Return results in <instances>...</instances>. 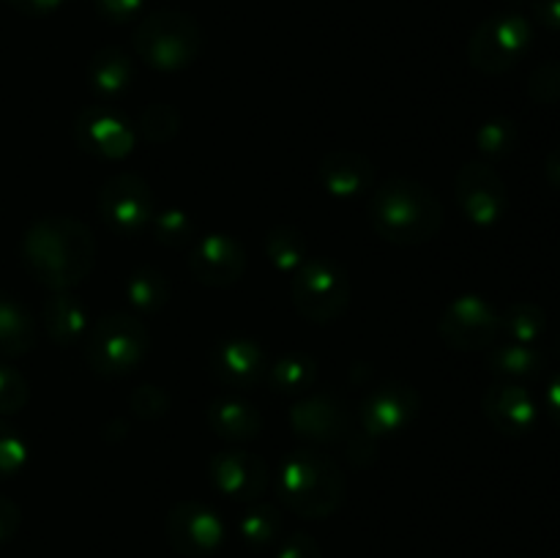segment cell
<instances>
[{
  "label": "cell",
  "mask_w": 560,
  "mask_h": 558,
  "mask_svg": "<svg viewBox=\"0 0 560 558\" xmlns=\"http://www.w3.org/2000/svg\"><path fill=\"white\" fill-rule=\"evenodd\" d=\"M22 260L33 277L52 290H69L96 266V239L71 217H44L22 239Z\"/></svg>",
  "instance_id": "cell-1"
},
{
  "label": "cell",
  "mask_w": 560,
  "mask_h": 558,
  "mask_svg": "<svg viewBox=\"0 0 560 558\" xmlns=\"http://www.w3.org/2000/svg\"><path fill=\"white\" fill-rule=\"evenodd\" d=\"M370 222L392 244L419 246L441 233L443 206L419 181L392 178L372 191Z\"/></svg>",
  "instance_id": "cell-2"
},
{
  "label": "cell",
  "mask_w": 560,
  "mask_h": 558,
  "mask_svg": "<svg viewBox=\"0 0 560 558\" xmlns=\"http://www.w3.org/2000/svg\"><path fill=\"white\" fill-rule=\"evenodd\" d=\"M279 501L306 520L328 518L345 498V479L339 465L315 449L293 452L279 470Z\"/></svg>",
  "instance_id": "cell-3"
},
{
  "label": "cell",
  "mask_w": 560,
  "mask_h": 558,
  "mask_svg": "<svg viewBox=\"0 0 560 558\" xmlns=\"http://www.w3.org/2000/svg\"><path fill=\"white\" fill-rule=\"evenodd\" d=\"M135 53L159 71H178L195 63L202 49V31L195 16L175 9L151 11L131 33Z\"/></svg>",
  "instance_id": "cell-4"
},
{
  "label": "cell",
  "mask_w": 560,
  "mask_h": 558,
  "mask_svg": "<svg viewBox=\"0 0 560 558\" xmlns=\"http://www.w3.org/2000/svg\"><path fill=\"white\" fill-rule=\"evenodd\" d=\"M148 342L151 337L140 317L113 312V315L102 317L85 337V361L98 375H126L142 364Z\"/></svg>",
  "instance_id": "cell-5"
},
{
  "label": "cell",
  "mask_w": 560,
  "mask_h": 558,
  "mask_svg": "<svg viewBox=\"0 0 560 558\" xmlns=\"http://www.w3.org/2000/svg\"><path fill=\"white\" fill-rule=\"evenodd\" d=\"M534 44V27L523 14L503 11L476 27L468 44V58L481 74H503L514 69Z\"/></svg>",
  "instance_id": "cell-6"
},
{
  "label": "cell",
  "mask_w": 560,
  "mask_h": 558,
  "mask_svg": "<svg viewBox=\"0 0 560 558\" xmlns=\"http://www.w3.org/2000/svg\"><path fill=\"white\" fill-rule=\"evenodd\" d=\"M348 274L331 257H306L295 271L293 301L304 317L315 323H331L348 310Z\"/></svg>",
  "instance_id": "cell-7"
},
{
  "label": "cell",
  "mask_w": 560,
  "mask_h": 558,
  "mask_svg": "<svg viewBox=\"0 0 560 558\" xmlns=\"http://www.w3.org/2000/svg\"><path fill=\"white\" fill-rule=\"evenodd\" d=\"M98 213L118 235H140L153 219L151 186L135 173H118L98 191Z\"/></svg>",
  "instance_id": "cell-8"
},
{
  "label": "cell",
  "mask_w": 560,
  "mask_h": 558,
  "mask_svg": "<svg viewBox=\"0 0 560 558\" xmlns=\"http://www.w3.org/2000/svg\"><path fill=\"white\" fill-rule=\"evenodd\" d=\"M438 328L454 350H487L501 337V315L481 295H459L446 306Z\"/></svg>",
  "instance_id": "cell-9"
},
{
  "label": "cell",
  "mask_w": 560,
  "mask_h": 558,
  "mask_svg": "<svg viewBox=\"0 0 560 558\" xmlns=\"http://www.w3.org/2000/svg\"><path fill=\"white\" fill-rule=\"evenodd\" d=\"M457 202L468 222L492 228L506 213L509 189L490 164L468 162L457 173Z\"/></svg>",
  "instance_id": "cell-10"
},
{
  "label": "cell",
  "mask_w": 560,
  "mask_h": 558,
  "mask_svg": "<svg viewBox=\"0 0 560 558\" xmlns=\"http://www.w3.org/2000/svg\"><path fill=\"white\" fill-rule=\"evenodd\" d=\"M419 408L421 399L413 386L402 381L383 383L361 403V425L370 438L397 435L416 419Z\"/></svg>",
  "instance_id": "cell-11"
},
{
  "label": "cell",
  "mask_w": 560,
  "mask_h": 558,
  "mask_svg": "<svg viewBox=\"0 0 560 558\" xmlns=\"http://www.w3.org/2000/svg\"><path fill=\"white\" fill-rule=\"evenodd\" d=\"M170 545L184 556H208L224 539L222 518L211 507L197 501H184L167 518Z\"/></svg>",
  "instance_id": "cell-12"
},
{
  "label": "cell",
  "mask_w": 560,
  "mask_h": 558,
  "mask_svg": "<svg viewBox=\"0 0 560 558\" xmlns=\"http://www.w3.org/2000/svg\"><path fill=\"white\" fill-rule=\"evenodd\" d=\"M74 137L82 151L93 153L98 159H124L135 148V129L124 115L109 107H91L77 118Z\"/></svg>",
  "instance_id": "cell-13"
},
{
  "label": "cell",
  "mask_w": 560,
  "mask_h": 558,
  "mask_svg": "<svg viewBox=\"0 0 560 558\" xmlns=\"http://www.w3.org/2000/svg\"><path fill=\"white\" fill-rule=\"evenodd\" d=\"M191 274L200 279L202 284H213V288H228L235 284L246 271V252L235 239L224 233L202 235L191 244L189 257Z\"/></svg>",
  "instance_id": "cell-14"
},
{
  "label": "cell",
  "mask_w": 560,
  "mask_h": 558,
  "mask_svg": "<svg viewBox=\"0 0 560 558\" xmlns=\"http://www.w3.org/2000/svg\"><path fill=\"white\" fill-rule=\"evenodd\" d=\"M211 481L233 501H257L268 487V465L244 449H224L211 460Z\"/></svg>",
  "instance_id": "cell-15"
},
{
  "label": "cell",
  "mask_w": 560,
  "mask_h": 558,
  "mask_svg": "<svg viewBox=\"0 0 560 558\" xmlns=\"http://www.w3.org/2000/svg\"><path fill=\"white\" fill-rule=\"evenodd\" d=\"M290 425L310 441H339L348 435V408L334 394H306L290 408Z\"/></svg>",
  "instance_id": "cell-16"
},
{
  "label": "cell",
  "mask_w": 560,
  "mask_h": 558,
  "mask_svg": "<svg viewBox=\"0 0 560 558\" xmlns=\"http://www.w3.org/2000/svg\"><path fill=\"white\" fill-rule=\"evenodd\" d=\"M485 416L495 430L506 435H525L536 425V399L520 383H495L485 394Z\"/></svg>",
  "instance_id": "cell-17"
},
{
  "label": "cell",
  "mask_w": 560,
  "mask_h": 558,
  "mask_svg": "<svg viewBox=\"0 0 560 558\" xmlns=\"http://www.w3.org/2000/svg\"><path fill=\"white\" fill-rule=\"evenodd\" d=\"M211 370L230 388H252L266 372V356L252 339H224L211 356Z\"/></svg>",
  "instance_id": "cell-18"
},
{
  "label": "cell",
  "mask_w": 560,
  "mask_h": 558,
  "mask_svg": "<svg viewBox=\"0 0 560 558\" xmlns=\"http://www.w3.org/2000/svg\"><path fill=\"white\" fill-rule=\"evenodd\" d=\"M320 181L334 197H359L372 184V162L359 151H331L320 162Z\"/></svg>",
  "instance_id": "cell-19"
},
{
  "label": "cell",
  "mask_w": 560,
  "mask_h": 558,
  "mask_svg": "<svg viewBox=\"0 0 560 558\" xmlns=\"http://www.w3.org/2000/svg\"><path fill=\"white\" fill-rule=\"evenodd\" d=\"M131 58L120 47H104L88 63V85L93 96L115 102L131 85Z\"/></svg>",
  "instance_id": "cell-20"
},
{
  "label": "cell",
  "mask_w": 560,
  "mask_h": 558,
  "mask_svg": "<svg viewBox=\"0 0 560 558\" xmlns=\"http://www.w3.org/2000/svg\"><path fill=\"white\" fill-rule=\"evenodd\" d=\"M208 421L217 430V435L228 438V441H252V438L260 435L262 427L255 405L235 397V394H224V397L213 399L211 408H208Z\"/></svg>",
  "instance_id": "cell-21"
},
{
  "label": "cell",
  "mask_w": 560,
  "mask_h": 558,
  "mask_svg": "<svg viewBox=\"0 0 560 558\" xmlns=\"http://www.w3.org/2000/svg\"><path fill=\"white\" fill-rule=\"evenodd\" d=\"M42 317L49 339L63 345V348L80 342L88 326L85 306H82L80 299H74L69 290H55L47 299V304H44Z\"/></svg>",
  "instance_id": "cell-22"
},
{
  "label": "cell",
  "mask_w": 560,
  "mask_h": 558,
  "mask_svg": "<svg viewBox=\"0 0 560 558\" xmlns=\"http://www.w3.org/2000/svg\"><path fill=\"white\" fill-rule=\"evenodd\" d=\"M36 342V321L20 301L0 295V356H25Z\"/></svg>",
  "instance_id": "cell-23"
},
{
  "label": "cell",
  "mask_w": 560,
  "mask_h": 558,
  "mask_svg": "<svg viewBox=\"0 0 560 558\" xmlns=\"http://www.w3.org/2000/svg\"><path fill=\"white\" fill-rule=\"evenodd\" d=\"M492 372L503 377H536L545 370V356L536 350V345L503 342L490 348Z\"/></svg>",
  "instance_id": "cell-24"
},
{
  "label": "cell",
  "mask_w": 560,
  "mask_h": 558,
  "mask_svg": "<svg viewBox=\"0 0 560 558\" xmlns=\"http://www.w3.org/2000/svg\"><path fill=\"white\" fill-rule=\"evenodd\" d=\"M268 381L282 394H306L317 381V361L306 353H288L268 367Z\"/></svg>",
  "instance_id": "cell-25"
},
{
  "label": "cell",
  "mask_w": 560,
  "mask_h": 558,
  "mask_svg": "<svg viewBox=\"0 0 560 558\" xmlns=\"http://www.w3.org/2000/svg\"><path fill=\"white\" fill-rule=\"evenodd\" d=\"M545 310L539 304H530V301H517V304L506 306L501 315V334H506L509 342L536 345L545 334Z\"/></svg>",
  "instance_id": "cell-26"
},
{
  "label": "cell",
  "mask_w": 560,
  "mask_h": 558,
  "mask_svg": "<svg viewBox=\"0 0 560 558\" xmlns=\"http://www.w3.org/2000/svg\"><path fill=\"white\" fill-rule=\"evenodd\" d=\"M126 299H129V304L140 312L162 310L170 299L167 277L151 266L137 268L129 277V282H126Z\"/></svg>",
  "instance_id": "cell-27"
},
{
  "label": "cell",
  "mask_w": 560,
  "mask_h": 558,
  "mask_svg": "<svg viewBox=\"0 0 560 558\" xmlns=\"http://www.w3.org/2000/svg\"><path fill=\"white\" fill-rule=\"evenodd\" d=\"M266 255L273 268L295 274L306 263L304 235H301L295 228L279 224V228H273L271 233L266 235Z\"/></svg>",
  "instance_id": "cell-28"
},
{
  "label": "cell",
  "mask_w": 560,
  "mask_h": 558,
  "mask_svg": "<svg viewBox=\"0 0 560 558\" xmlns=\"http://www.w3.org/2000/svg\"><path fill=\"white\" fill-rule=\"evenodd\" d=\"M279 531H282V518L273 503H252L244 512L238 523L241 539L249 547H268L277 542Z\"/></svg>",
  "instance_id": "cell-29"
},
{
  "label": "cell",
  "mask_w": 560,
  "mask_h": 558,
  "mask_svg": "<svg viewBox=\"0 0 560 558\" xmlns=\"http://www.w3.org/2000/svg\"><path fill=\"white\" fill-rule=\"evenodd\" d=\"M517 124L512 118H506V115H495V118L485 120L479 126V131H476V142H479L481 153H487L492 159H501L506 153H512L514 146H517Z\"/></svg>",
  "instance_id": "cell-30"
},
{
  "label": "cell",
  "mask_w": 560,
  "mask_h": 558,
  "mask_svg": "<svg viewBox=\"0 0 560 558\" xmlns=\"http://www.w3.org/2000/svg\"><path fill=\"white\" fill-rule=\"evenodd\" d=\"M151 224L159 244L173 246V249H184V246H191L197 241L195 222H191L180 208H167V211L162 213H153Z\"/></svg>",
  "instance_id": "cell-31"
},
{
  "label": "cell",
  "mask_w": 560,
  "mask_h": 558,
  "mask_svg": "<svg viewBox=\"0 0 560 558\" xmlns=\"http://www.w3.org/2000/svg\"><path fill=\"white\" fill-rule=\"evenodd\" d=\"M180 115L170 104H151L140 113V131L151 142H167L178 135Z\"/></svg>",
  "instance_id": "cell-32"
},
{
  "label": "cell",
  "mask_w": 560,
  "mask_h": 558,
  "mask_svg": "<svg viewBox=\"0 0 560 558\" xmlns=\"http://www.w3.org/2000/svg\"><path fill=\"white\" fill-rule=\"evenodd\" d=\"M27 381L9 364H0V414H20L27 405Z\"/></svg>",
  "instance_id": "cell-33"
},
{
  "label": "cell",
  "mask_w": 560,
  "mask_h": 558,
  "mask_svg": "<svg viewBox=\"0 0 560 558\" xmlns=\"http://www.w3.org/2000/svg\"><path fill=\"white\" fill-rule=\"evenodd\" d=\"M25 460H27L25 441L16 435L14 427L0 421V479H9V476L20 474Z\"/></svg>",
  "instance_id": "cell-34"
},
{
  "label": "cell",
  "mask_w": 560,
  "mask_h": 558,
  "mask_svg": "<svg viewBox=\"0 0 560 558\" xmlns=\"http://www.w3.org/2000/svg\"><path fill=\"white\" fill-rule=\"evenodd\" d=\"M528 93L541 104L560 102V63H541L539 69L530 74Z\"/></svg>",
  "instance_id": "cell-35"
},
{
  "label": "cell",
  "mask_w": 560,
  "mask_h": 558,
  "mask_svg": "<svg viewBox=\"0 0 560 558\" xmlns=\"http://www.w3.org/2000/svg\"><path fill=\"white\" fill-rule=\"evenodd\" d=\"M170 399L167 394L159 386H140L135 394H131V410L142 419H153V416H162L167 410Z\"/></svg>",
  "instance_id": "cell-36"
},
{
  "label": "cell",
  "mask_w": 560,
  "mask_h": 558,
  "mask_svg": "<svg viewBox=\"0 0 560 558\" xmlns=\"http://www.w3.org/2000/svg\"><path fill=\"white\" fill-rule=\"evenodd\" d=\"M93 3H96V11L104 20L124 25V22H131L137 14H142L148 0H93Z\"/></svg>",
  "instance_id": "cell-37"
},
{
  "label": "cell",
  "mask_w": 560,
  "mask_h": 558,
  "mask_svg": "<svg viewBox=\"0 0 560 558\" xmlns=\"http://www.w3.org/2000/svg\"><path fill=\"white\" fill-rule=\"evenodd\" d=\"M277 558H320V547L310 534H293L279 545Z\"/></svg>",
  "instance_id": "cell-38"
},
{
  "label": "cell",
  "mask_w": 560,
  "mask_h": 558,
  "mask_svg": "<svg viewBox=\"0 0 560 558\" xmlns=\"http://www.w3.org/2000/svg\"><path fill=\"white\" fill-rule=\"evenodd\" d=\"M20 520H22L20 507H16L11 498L0 496V545H5V542L16 534V528H20Z\"/></svg>",
  "instance_id": "cell-39"
},
{
  "label": "cell",
  "mask_w": 560,
  "mask_h": 558,
  "mask_svg": "<svg viewBox=\"0 0 560 558\" xmlns=\"http://www.w3.org/2000/svg\"><path fill=\"white\" fill-rule=\"evenodd\" d=\"M5 3H9L11 9L20 11V14L47 16V14H52V11H58L66 0H5Z\"/></svg>",
  "instance_id": "cell-40"
},
{
  "label": "cell",
  "mask_w": 560,
  "mask_h": 558,
  "mask_svg": "<svg viewBox=\"0 0 560 558\" xmlns=\"http://www.w3.org/2000/svg\"><path fill=\"white\" fill-rule=\"evenodd\" d=\"M534 16L550 31H560V0H534Z\"/></svg>",
  "instance_id": "cell-41"
},
{
  "label": "cell",
  "mask_w": 560,
  "mask_h": 558,
  "mask_svg": "<svg viewBox=\"0 0 560 558\" xmlns=\"http://www.w3.org/2000/svg\"><path fill=\"white\" fill-rule=\"evenodd\" d=\"M545 403H547V414L552 416V421L560 427V372L550 381L545 394Z\"/></svg>",
  "instance_id": "cell-42"
},
{
  "label": "cell",
  "mask_w": 560,
  "mask_h": 558,
  "mask_svg": "<svg viewBox=\"0 0 560 558\" xmlns=\"http://www.w3.org/2000/svg\"><path fill=\"white\" fill-rule=\"evenodd\" d=\"M545 173H547V181H550L556 189H560V148L547 156V164H545Z\"/></svg>",
  "instance_id": "cell-43"
}]
</instances>
